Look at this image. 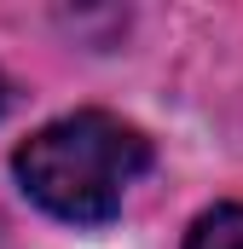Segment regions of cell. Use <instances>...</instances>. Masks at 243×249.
Masks as SVG:
<instances>
[{
	"instance_id": "obj_1",
	"label": "cell",
	"mask_w": 243,
	"mask_h": 249,
	"mask_svg": "<svg viewBox=\"0 0 243 249\" xmlns=\"http://www.w3.org/2000/svg\"><path fill=\"white\" fill-rule=\"evenodd\" d=\"M12 168H17L23 197L41 203L52 220L104 226L122 209L127 186L151 168V139L104 110H75L64 122H47L41 133H29Z\"/></svg>"
},
{
	"instance_id": "obj_2",
	"label": "cell",
	"mask_w": 243,
	"mask_h": 249,
	"mask_svg": "<svg viewBox=\"0 0 243 249\" xmlns=\"http://www.w3.org/2000/svg\"><path fill=\"white\" fill-rule=\"evenodd\" d=\"M185 249H243V203H220V209L197 214Z\"/></svg>"
},
{
	"instance_id": "obj_3",
	"label": "cell",
	"mask_w": 243,
	"mask_h": 249,
	"mask_svg": "<svg viewBox=\"0 0 243 249\" xmlns=\"http://www.w3.org/2000/svg\"><path fill=\"white\" fill-rule=\"evenodd\" d=\"M6 105H12V81L0 75V116H6Z\"/></svg>"
}]
</instances>
